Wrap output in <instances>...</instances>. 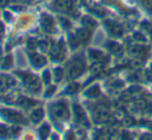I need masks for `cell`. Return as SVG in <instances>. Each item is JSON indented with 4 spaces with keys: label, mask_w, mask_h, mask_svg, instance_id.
<instances>
[{
    "label": "cell",
    "mask_w": 152,
    "mask_h": 140,
    "mask_svg": "<svg viewBox=\"0 0 152 140\" xmlns=\"http://www.w3.org/2000/svg\"><path fill=\"white\" fill-rule=\"evenodd\" d=\"M12 1H15V2H23V1H25V0H12Z\"/></svg>",
    "instance_id": "cell-31"
},
{
    "label": "cell",
    "mask_w": 152,
    "mask_h": 140,
    "mask_svg": "<svg viewBox=\"0 0 152 140\" xmlns=\"http://www.w3.org/2000/svg\"><path fill=\"white\" fill-rule=\"evenodd\" d=\"M77 89H78V84L72 83V84H69L67 87H66V92L72 94H75V92L77 91Z\"/></svg>",
    "instance_id": "cell-24"
},
{
    "label": "cell",
    "mask_w": 152,
    "mask_h": 140,
    "mask_svg": "<svg viewBox=\"0 0 152 140\" xmlns=\"http://www.w3.org/2000/svg\"><path fill=\"white\" fill-rule=\"evenodd\" d=\"M29 59H30V62L31 64L34 66V68H42V66H44L45 64L47 63V59L44 57L42 55H39L37 54V53H31L30 55H29Z\"/></svg>",
    "instance_id": "cell-8"
},
{
    "label": "cell",
    "mask_w": 152,
    "mask_h": 140,
    "mask_svg": "<svg viewBox=\"0 0 152 140\" xmlns=\"http://www.w3.org/2000/svg\"><path fill=\"white\" fill-rule=\"evenodd\" d=\"M37 48L39 49L42 53H46L48 52V50H50V44H49L48 41L40 40L37 43Z\"/></svg>",
    "instance_id": "cell-15"
},
{
    "label": "cell",
    "mask_w": 152,
    "mask_h": 140,
    "mask_svg": "<svg viewBox=\"0 0 152 140\" xmlns=\"http://www.w3.org/2000/svg\"><path fill=\"white\" fill-rule=\"evenodd\" d=\"M79 42H80V41L78 40V38H77L76 35H69V44L72 47H77Z\"/></svg>",
    "instance_id": "cell-25"
},
{
    "label": "cell",
    "mask_w": 152,
    "mask_h": 140,
    "mask_svg": "<svg viewBox=\"0 0 152 140\" xmlns=\"http://www.w3.org/2000/svg\"><path fill=\"white\" fill-rule=\"evenodd\" d=\"M40 25H42V29L47 32V33H54L56 27H55L54 19L50 16V15L42 14V18H40Z\"/></svg>",
    "instance_id": "cell-6"
},
{
    "label": "cell",
    "mask_w": 152,
    "mask_h": 140,
    "mask_svg": "<svg viewBox=\"0 0 152 140\" xmlns=\"http://www.w3.org/2000/svg\"><path fill=\"white\" fill-rule=\"evenodd\" d=\"M82 23H83V25H84V27L87 28V29H93V28L96 26V21L90 16L83 17Z\"/></svg>",
    "instance_id": "cell-12"
},
{
    "label": "cell",
    "mask_w": 152,
    "mask_h": 140,
    "mask_svg": "<svg viewBox=\"0 0 152 140\" xmlns=\"http://www.w3.org/2000/svg\"><path fill=\"white\" fill-rule=\"evenodd\" d=\"M85 71V61L82 58H76L69 63L67 69V75L70 79H75L83 74Z\"/></svg>",
    "instance_id": "cell-3"
},
{
    "label": "cell",
    "mask_w": 152,
    "mask_h": 140,
    "mask_svg": "<svg viewBox=\"0 0 152 140\" xmlns=\"http://www.w3.org/2000/svg\"><path fill=\"white\" fill-rule=\"evenodd\" d=\"M10 134V129L6 128L4 125H0V138H4Z\"/></svg>",
    "instance_id": "cell-22"
},
{
    "label": "cell",
    "mask_w": 152,
    "mask_h": 140,
    "mask_svg": "<svg viewBox=\"0 0 152 140\" xmlns=\"http://www.w3.org/2000/svg\"><path fill=\"white\" fill-rule=\"evenodd\" d=\"M87 96L89 97H96L99 94V88H98V86H93V87H91L90 89L87 90L86 92Z\"/></svg>",
    "instance_id": "cell-21"
},
{
    "label": "cell",
    "mask_w": 152,
    "mask_h": 140,
    "mask_svg": "<svg viewBox=\"0 0 152 140\" xmlns=\"http://www.w3.org/2000/svg\"><path fill=\"white\" fill-rule=\"evenodd\" d=\"M63 77V70L60 68H56L54 70V79L56 82H59V81L62 79Z\"/></svg>",
    "instance_id": "cell-19"
},
{
    "label": "cell",
    "mask_w": 152,
    "mask_h": 140,
    "mask_svg": "<svg viewBox=\"0 0 152 140\" xmlns=\"http://www.w3.org/2000/svg\"><path fill=\"white\" fill-rule=\"evenodd\" d=\"M143 1L147 7H152V0H143Z\"/></svg>",
    "instance_id": "cell-28"
},
{
    "label": "cell",
    "mask_w": 152,
    "mask_h": 140,
    "mask_svg": "<svg viewBox=\"0 0 152 140\" xmlns=\"http://www.w3.org/2000/svg\"><path fill=\"white\" fill-rule=\"evenodd\" d=\"M90 54L92 56V59H94L97 62H104L106 60V56H104L102 53L98 52V51H90Z\"/></svg>",
    "instance_id": "cell-17"
},
{
    "label": "cell",
    "mask_w": 152,
    "mask_h": 140,
    "mask_svg": "<svg viewBox=\"0 0 152 140\" xmlns=\"http://www.w3.org/2000/svg\"><path fill=\"white\" fill-rule=\"evenodd\" d=\"M12 62H14V59H12V55H7L5 57H3L1 61V69L2 70H8L10 68H12Z\"/></svg>",
    "instance_id": "cell-13"
},
{
    "label": "cell",
    "mask_w": 152,
    "mask_h": 140,
    "mask_svg": "<svg viewBox=\"0 0 152 140\" xmlns=\"http://www.w3.org/2000/svg\"><path fill=\"white\" fill-rule=\"evenodd\" d=\"M4 34V25L2 23H0V38L3 36Z\"/></svg>",
    "instance_id": "cell-29"
},
{
    "label": "cell",
    "mask_w": 152,
    "mask_h": 140,
    "mask_svg": "<svg viewBox=\"0 0 152 140\" xmlns=\"http://www.w3.org/2000/svg\"><path fill=\"white\" fill-rule=\"evenodd\" d=\"M55 89H56V87H55V86H50V87L47 89V91L45 92V97H50L51 94L55 91Z\"/></svg>",
    "instance_id": "cell-27"
},
{
    "label": "cell",
    "mask_w": 152,
    "mask_h": 140,
    "mask_svg": "<svg viewBox=\"0 0 152 140\" xmlns=\"http://www.w3.org/2000/svg\"><path fill=\"white\" fill-rule=\"evenodd\" d=\"M55 7L59 12H68L72 8V0H55Z\"/></svg>",
    "instance_id": "cell-9"
},
{
    "label": "cell",
    "mask_w": 152,
    "mask_h": 140,
    "mask_svg": "<svg viewBox=\"0 0 152 140\" xmlns=\"http://www.w3.org/2000/svg\"><path fill=\"white\" fill-rule=\"evenodd\" d=\"M8 0H0V6H5L7 4Z\"/></svg>",
    "instance_id": "cell-30"
},
{
    "label": "cell",
    "mask_w": 152,
    "mask_h": 140,
    "mask_svg": "<svg viewBox=\"0 0 152 140\" xmlns=\"http://www.w3.org/2000/svg\"><path fill=\"white\" fill-rule=\"evenodd\" d=\"M49 54L53 61H60L65 56V45L63 41H59L56 44H53L50 47Z\"/></svg>",
    "instance_id": "cell-4"
},
{
    "label": "cell",
    "mask_w": 152,
    "mask_h": 140,
    "mask_svg": "<svg viewBox=\"0 0 152 140\" xmlns=\"http://www.w3.org/2000/svg\"><path fill=\"white\" fill-rule=\"evenodd\" d=\"M49 133H50V127H49L48 124H44L39 129H38V134H39V136L44 139L48 137Z\"/></svg>",
    "instance_id": "cell-16"
},
{
    "label": "cell",
    "mask_w": 152,
    "mask_h": 140,
    "mask_svg": "<svg viewBox=\"0 0 152 140\" xmlns=\"http://www.w3.org/2000/svg\"><path fill=\"white\" fill-rule=\"evenodd\" d=\"M20 133H21V129L18 126L12 127L10 129V134L12 135V136H17V134H20Z\"/></svg>",
    "instance_id": "cell-26"
},
{
    "label": "cell",
    "mask_w": 152,
    "mask_h": 140,
    "mask_svg": "<svg viewBox=\"0 0 152 140\" xmlns=\"http://www.w3.org/2000/svg\"><path fill=\"white\" fill-rule=\"evenodd\" d=\"M93 117L95 122H104L109 119L110 113H109V111L107 110L104 107H98V108H96L93 112Z\"/></svg>",
    "instance_id": "cell-7"
},
{
    "label": "cell",
    "mask_w": 152,
    "mask_h": 140,
    "mask_svg": "<svg viewBox=\"0 0 152 140\" xmlns=\"http://www.w3.org/2000/svg\"><path fill=\"white\" fill-rule=\"evenodd\" d=\"M1 115L5 118L7 122H12V124H27V120L25 117L16 110L12 109H2Z\"/></svg>",
    "instance_id": "cell-5"
},
{
    "label": "cell",
    "mask_w": 152,
    "mask_h": 140,
    "mask_svg": "<svg viewBox=\"0 0 152 140\" xmlns=\"http://www.w3.org/2000/svg\"><path fill=\"white\" fill-rule=\"evenodd\" d=\"M1 56H2V52H1V49H0V59H1Z\"/></svg>",
    "instance_id": "cell-32"
},
{
    "label": "cell",
    "mask_w": 152,
    "mask_h": 140,
    "mask_svg": "<svg viewBox=\"0 0 152 140\" xmlns=\"http://www.w3.org/2000/svg\"><path fill=\"white\" fill-rule=\"evenodd\" d=\"M15 74L22 80L24 86L30 91H38L40 89V80L36 75L29 72H16Z\"/></svg>",
    "instance_id": "cell-1"
},
{
    "label": "cell",
    "mask_w": 152,
    "mask_h": 140,
    "mask_svg": "<svg viewBox=\"0 0 152 140\" xmlns=\"http://www.w3.org/2000/svg\"><path fill=\"white\" fill-rule=\"evenodd\" d=\"M37 43H38V41L34 40V38H29V40L27 41V48L32 51L35 50V49L37 48Z\"/></svg>",
    "instance_id": "cell-20"
},
{
    "label": "cell",
    "mask_w": 152,
    "mask_h": 140,
    "mask_svg": "<svg viewBox=\"0 0 152 140\" xmlns=\"http://www.w3.org/2000/svg\"><path fill=\"white\" fill-rule=\"evenodd\" d=\"M90 31L87 28H81V29H78L76 32V36L78 38V40L80 42H87V41L90 38Z\"/></svg>",
    "instance_id": "cell-10"
},
{
    "label": "cell",
    "mask_w": 152,
    "mask_h": 140,
    "mask_svg": "<svg viewBox=\"0 0 152 140\" xmlns=\"http://www.w3.org/2000/svg\"><path fill=\"white\" fill-rule=\"evenodd\" d=\"M1 78H2V80H3L5 87L10 88V87H14V86H16V84H17L16 80H15L12 76H10V75H2Z\"/></svg>",
    "instance_id": "cell-14"
},
{
    "label": "cell",
    "mask_w": 152,
    "mask_h": 140,
    "mask_svg": "<svg viewBox=\"0 0 152 140\" xmlns=\"http://www.w3.org/2000/svg\"><path fill=\"white\" fill-rule=\"evenodd\" d=\"M42 117H44V110H42V108L34 109V110L30 113V119L34 122V124L40 122V120L42 119Z\"/></svg>",
    "instance_id": "cell-11"
},
{
    "label": "cell",
    "mask_w": 152,
    "mask_h": 140,
    "mask_svg": "<svg viewBox=\"0 0 152 140\" xmlns=\"http://www.w3.org/2000/svg\"><path fill=\"white\" fill-rule=\"evenodd\" d=\"M51 114L53 117L58 120H66L69 117V111H68V106L66 102L64 101H59L56 102L51 106Z\"/></svg>",
    "instance_id": "cell-2"
},
{
    "label": "cell",
    "mask_w": 152,
    "mask_h": 140,
    "mask_svg": "<svg viewBox=\"0 0 152 140\" xmlns=\"http://www.w3.org/2000/svg\"><path fill=\"white\" fill-rule=\"evenodd\" d=\"M109 29L112 31V33L114 34H121L122 33V27L120 25L116 24V23H111L110 26H109Z\"/></svg>",
    "instance_id": "cell-18"
},
{
    "label": "cell",
    "mask_w": 152,
    "mask_h": 140,
    "mask_svg": "<svg viewBox=\"0 0 152 140\" xmlns=\"http://www.w3.org/2000/svg\"><path fill=\"white\" fill-rule=\"evenodd\" d=\"M42 81H44V83H46V84L50 83L51 74H50V71H49V70H46L44 73H42Z\"/></svg>",
    "instance_id": "cell-23"
}]
</instances>
